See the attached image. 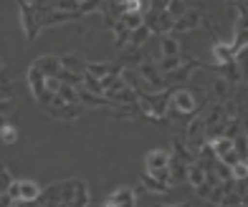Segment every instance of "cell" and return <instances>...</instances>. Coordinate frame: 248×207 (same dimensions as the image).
I'll return each instance as SVG.
<instances>
[{
	"label": "cell",
	"instance_id": "d590c367",
	"mask_svg": "<svg viewBox=\"0 0 248 207\" xmlns=\"http://www.w3.org/2000/svg\"><path fill=\"white\" fill-rule=\"evenodd\" d=\"M218 205H220V207H241V205H246V200L238 197L233 190H228V192H223V197H220Z\"/></svg>",
	"mask_w": 248,
	"mask_h": 207
},
{
	"label": "cell",
	"instance_id": "7c38bea8",
	"mask_svg": "<svg viewBox=\"0 0 248 207\" xmlns=\"http://www.w3.org/2000/svg\"><path fill=\"white\" fill-rule=\"evenodd\" d=\"M76 99L81 101L86 109H89V106H107V109L114 106V104H111L104 94H92V91H86L84 86H78V89H76Z\"/></svg>",
	"mask_w": 248,
	"mask_h": 207
},
{
	"label": "cell",
	"instance_id": "f35d334b",
	"mask_svg": "<svg viewBox=\"0 0 248 207\" xmlns=\"http://www.w3.org/2000/svg\"><path fill=\"white\" fill-rule=\"evenodd\" d=\"M56 94H59L63 101H78V99H76V86H71V84H59Z\"/></svg>",
	"mask_w": 248,
	"mask_h": 207
},
{
	"label": "cell",
	"instance_id": "f546056e",
	"mask_svg": "<svg viewBox=\"0 0 248 207\" xmlns=\"http://www.w3.org/2000/svg\"><path fill=\"white\" fill-rule=\"evenodd\" d=\"M56 78H59L61 84H71V86H81V74H74V71H69V68H59V74H56Z\"/></svg>",
	"mask_w": 248,
	"mask_h": 207
},
{
	"label": "cell",
	"instance_id": "52a82bcc",
	"mask_svg": "<svg viewBox=\"0 0 248 207\" xmlns=\"http://www.w3.org/2000/svg\"><path fill=\"white\" fill-rule=\"evenodd\" d=\"M48 114V117H53V119H63V121H74V119H78L81 114L86 111V106L81 101H63L61 106H46L43 109Z\"/></svg>",
	"mask_w": 248,
	"mask_h": 207
},
{
	"label": "cell",
	"instance_id": "60d3db41",
	"mask_svg": "<svg viewBox=\"0 0 248 207\" xmlns=\"http://www.w3.org/2000/svg\"><path fill=\"white\" fill-rule=\"evenodd\" d=\"M218 159H220L223 164H228V167H233L235 162H246V159H241L238 154H235V149H228V152H225V154H220Z\"/></svg>",
	"mask_w": 248,
	"mask_h": 207
},
{
	"label": "cell",
	"instance_id": "277c9868",
	"mask_svg": "<svg viewBox=\"0 0 248 207\" xmlns=\"http://www.w3.org/2000/svg\"><path fill=\"white\" fill-rule=\"evenodd\" d=\"M198 68V61H185V63H180L177 68H172V71H167V74H162V81H165V89H180L183 84H187V78L193 76V71Z\"/></svg>",
	"mask_w": 248,
	"mask_h": 207
},
{
	"label": "cell",
	"instance_id": "d6a6232c",
	"mask_svg": "<svg viewBox=\"0 0 248 207\" xmlns=\"http://www.w3.org/2000/svg\"><path fill=\"white\" fill-rule=\"evenodd\" d=\"M185 179H187L190 185L195 187V185H200V182L205 179V169H202V167H198L195 162H193V164H187V175H185Z\"/></svg>",
	"mask_w": 248,
	"mask_h": 207
},
{
	"label": "cell",
	"instance_id": "1f68e13d",
	"mask_svg": "<svg viewBox=\"0 0 248 207\" xmlns=\"http://www.w3.org/2000/svg\"><path fill=\"white\" fill-rule=\"evenodd\" d=\"M233 149H235V154H238L241 159L248 157V136H246V132H238L233 136Z\"/></svg>",
	"mask_w": 248,
	"mask_h": 207
},
{
	"label": "cell",
	"instance_id": "8992f818",
	"mask_svg": "<svg viewBox=\"0 0 248 207\" xmlns=\"http://www.w3.org/2000/svg\"><path fill=\"white\" fill-rule=\"evenodd\" d=\"M170 106L175 111H180L183 117H195V111H198V101L195 96L190 94L187 89H172V94H170Z\"/></svg>",
	"mask_w": 248,
	"mask_h": 207
},
{
	"label": "cell",
	"instance_id": "7a4b0ae2",
	"mask_svg": "<svg viewBox=\"0 0 248 207\" xmlns=\"http://www.w3.org/2000/svg\"><path fill=\"white\" fill-rule=\"evenodd\" d=\"M74 187H76V179H61V182H53L46 190L38 192L36 202L38 205H71L74 200Z\"/></svg>",
	"mask_w": 248,
	"mask_h": 207
},
{
	"label": "cell",
	"instance_id": "3957f363",
	"mask_svg": "<svg viewBox=\"0 0 248 207\" xmlns=\"http://www.w3.org/2000/svg\"><path fill=\"white\" fill-rule=\"evenodd\" d=\"M142 23L147 26L152 33H170L172 30V23H175V18L167 13V10H144L142 13Z\"/></svg>",
	"mask_w": 248,
	"mask_h": 207
},
{
	"label": "cell",
	"instance_id": "30bf717a",
	"mask_svg": "<svg viewBox=\"0 0 248 207\" xmlns=\"http://www.w3.org/2000/svg\"><path fill=\"white\" fill-rule=\"evenodd\" d=\"M104 205H109V207H134L137 205V192L132 187H117L104 200Z\"/></svg>",
	"mask_w": 248,
	"mask_h": 207
},
{
	"label": "cell",
	"instance_id": "bcb514c9",
	"mask_svg": "<svg viewBox=\"0 0 248 207\" xmlns=\"http://www.w3.org/2000/svg\"><path fill=\"white\" fill-rule=\"evenodd\" d=\"M10 182H13V175L8 172V167H5V169H0V194H3V192L8 190Z\"/></svg>",
	"mask_w": 248,
	"mask_h": 207
},
{
	"label": "cell",
	"instance_id": "f907efd6",
	"mask_svg": "<svg viewBox=\"0 0 248 207\" xmlns=\"http://www.w3.org/2000/svg\"><path fill=\"white\" fill-rule=\"evenodd\" d=\"M187 3H190V0H187Z\"/></svg>",
	"mask_w": 248,
	"mask_h": 207
},
{
	"label": "cell",
	"instance_id": "c3c4849f",
	"mask_svg": "<svg viewBox=\"0 0 248 207\" xmlns=\"http://www.w3.org/2000/svg\"><path fill=\"white\" fill-rule=\"evenodd\" d=\"M5 124H8V119H5V117H0V129H3Z\"/></svg>",
	"mask_w": 248,
	"mask_h": 207
},
{
	"label": "cell",
	"instance_id": "681fc988",
	"mask_svg": "<svg viewBox=\"0 0 248 207\" xmlns=\"http://www.w3.org/2000/svg\"><path fill=\"white\" fill-rule=\"evenodd\" d=\"M0 68H3V59H0Z\"/></svg>",
	"mask_w": 248,
	"mask_h": 207
},
{
	"label": "cell",
	"instance_id": "9a60e30c",
	"mask_svg": "<svg viewBox=\"0 0 248 207\" xmlns=\"http://www.w3.org/2000/svg\"><path fill=\"white\" fill-rule=\"evenodd\" d=\"M33 66H36L43 76H56L61 68V59L59 56H38V59L33 61Z\"/></svg>",
	"mask_w": 248,
	"mask_h": 207
},
{
	"label": "cell",
	"instance_id": "4316f807",
	"mask_svg": "<svg viewBox=\"0 0 248 207\" xmlns=\"http://www.w3.org/2000/svg\"><path fill=\"white\" fill-rule=\"evenodd\" d=\"M155 63L160 68V74H167V71H172V68H177L183 63V53L180 56H160V61H155Z\"/></svg>",
	"mask_w": 248,
	"mask_h": 207
},
{
	"label": "cell",
	"instance_id": "7402d4cb",
	"mask_svg": "<svg viewBox=\"0 0 248 207\" xmlns=\"http://www.w3.org/2000/svg\"><path fill=\"white\" fill-rule=\"evenodd\" d=\"M18 185H20V202H36L38 192H41V187L33 179H18Z\"/></svg>",
	"mask_w": 248,
	"mask_h": 207
},
{
	"label": "cell",
	"instance_id": "e0dca14e",
	"mask_svg": "<svg viewBox=\"0 0 248 207\" xmlns=\"http://www.w3.org/2000/svg\"><path fill=\"white\" fill-rule=\"evenodd\" d=\"M167 162H170V152H165V149H150V152L144 154V169L167 167Z\"/></svg>",
	"mask_w": 248,
	"mask_h": 207
},
{
	"label": "cell",
	"instance_id": "6da1fadb",
	"mask_svg": "<svg viewBox=\"0 0 248 207\" xmlns=\"http://www.w3.org/2000/svg\"><path fill=\"white\" fill-rule=\"evenodd\" d=\"M170 89H160V91H144L137 89V104H140V111L150 119H165V111L170 106Z\"/></svg>",
	"mask_w": 248,
	"mask_h": 207
},
{
	"label": "cell",
	"instance_id": "d6986e66",
	"mask_svg": "<svg viewBox=\"0 0 248 207\" xmlns=\"http://www.w3.org/2000/svg\"><path fill=\"white\" fill-rule=\"evenodd\" d=\"M142 187H144V190H150V192H157V194H165V192H170V190H172V185H167V182L152 177L150 172H142Z\"/></svg>",
	"mask_w": 248,
	"mask_h": 207
},
{
	"label": "cell",
	"instance_id": "9c48e42d",
	"mask_svg": "<svg viewBox=\"0 0 248 207\" xmlns=\"http://www.w3.org/2000/svg\"><path fill=\"white\" fill-rule=\"evenodd\" d=\"M200 23H202V13H200V10H198V8H187L180 18H175L172 30H177V33H190V30L200 28Z\"/></svg>",
	"mask_w": 248,
	"mask_h": 207
},
{
	"label": "cell",
	"instance_id": "e575fe53",
	"mask_svg": "<svg viewBox=\"0 0 248 207\" xmlns=\"http://www.w3.org/2000/svg\"><path fill=\"white\" fill-rule=\"evenodd\" d=\"M104 0H78V13L81 15H89V13H99Z\"/></svg>",
	"mask_w": 248,
	"mask_h": 207
},
{
	"label": "cell",
	"instance_id": "484cf974",
	"mask_svg": "<svg viewBox=\"0 0 248 207\" xmlns=\"http://www.w3.org/2000/svg\"><path fill=\"white\" fill-rule=\"evenodd\" d=\"M150 36H152V30L142 23V26H137V28L129 30V41H127V43H129V45H140V48H142V45L150 41Z\"/></svg>",
	"mask_w": 248,
	"mask_h": 207
},
{
	"label": "cell",
	"instance_id": "83f0119b",
	"mask_svg": "<svg viewBox=\"0 0 248 207\" xmlns=\"http://www.w3.org/2000/svg\"><path fill=\"white\" fill-rule=\"evenodd\" d=\"M119 23H122V26H127V28L132 30V28L142 26V13H140V10H124V13L119 15Z\"/></svg>",
	"mask_w": 248,
	"mask_h": 207
},
{
	"label": "cell",
	"instance_id": "7bdbcfd3",
	"mask_svg": "<svg viewBox=\"0 0 248 207\" xmlns=\"http://www.w3.org/2000/svg\"><path fill=\"white\" fill-rule=\"evenodd\" d=\"M16 109V96H10V99H0V117H8L10 111Z\"/></svg>",
	"mask_w": 248,
	"mask_h": 207
},
{
	"label": "cell",
	"instance_id": "7dc6e473",
	"mask_svg": "<svg viewBox=\"0 0 248 207\" xmlns=\"http://www.w3.org/2000/svg\"><path fill=\"white\" fill-rule=\"evenodd\" d=\"M8 205H16V202H13V197H10L8 192H3L0 194V207H8Z\"/></svg>",
	"mask_w": 248,
	"mask_h": 207
},
{
	"label": "cell",
	"instance_id": "f1b7e54d",
	"mask_svg": "<svg viewBox=\"0 0 248 207\" xmlns=\"http://www.w3.org/2000/svg\"><path fill=\"white\" fill-rule=\"evenodd\" d=\"M111 30H114V45H117V51L124 48V45H127V41H129V28L122 26V23L117 20L114 26H111Z\"/></svg>",
	"mask_w": 248,
	"mask_h": 207
},
{
	"label": "cell",
	"instance_id": "8fae6325",
	"mask_svg": "<svg viewBox=\"0 0 248 207\" xmlns=\"http://www.w3.org/2000/svg\"><path fill=\"white\" fill-rule=\"evenodd\" d=\"M213 71H218V76H223L225 81H231L233 86L235 84H243V68L235 63V61H228V63H220V66H210Z\"/></svg>",
	"mask_w": 248,
	"mask_h": 207
},
{
	"label": "cell",
	"instance_id": "ab89813d",
	"mask_svg": "<svg viewBox=\"0 0 248 207\" xmlns=\"http://www.w3.org/2000/svg\"><path fill=\"white\" fill-rule=\"evenodd\" d=\"M233 192L238 194V197L246 200V194H248V182H246V177H238V179L233 177Z\"/></svg>",
	"mask_w": 248,
	"mask_h": 207
},
{
	"label": "cell",
	"instance_id": "ba28073f",
	"mask_svg": "<svg viewBox=\"0 0 248 207\" xmlns=\"http://www.w3.org/2000/svg\"><path fill=\"white\" fill-rule=\"evenodd\" d=\"M134 71H137L140 78H144V81L150 84L152 91H160L165 89V81H162V74H160V68H157V63L152 59H144L140 66H134Z\"/></svg>",
	"mask_w": 248,
	"mask_h": 207
},
{
	"label": "cell",
	"instance_id": "4dcf8cb0",
	"mask_svg": "<svg viewBox=\"0 0 248 207\" xmlns=\"http://www.w3.org/2000/svg\"><path fill=\"white\" fill-rule=\"evenodd\" d=\"M210 147H213V152H216L218 157L220 154H225V152H228V149H233V139H231V136H216V139H213V142H208Z\"/></svg>",
	"mask_w": 248,
	"mask_h": 207
},
{
	"label": "cell",
	"instance_id": "603a6c76",
	"mask_svg": "<svg viewBox=\"0 0 248 207\" xmlns=\"http://www.w3.org/2000/svg\"><path fill=\"white\" fill-rule=\"evenodd\" d=\"M28 86H31V91H33V96L41 94V91L46 89V76H43L33 63H31V68H28Z\"/></svg>",
	"mask_w": 248,
	"mask_h": 207
},
{
	"label": "cell",
	"instance_id": "d4e9b609",
	"mask_svg": "<svg viewBox=\"0 0 248 207\" xmlns=\"http://www.w3.org/2000/svg\"><path fill=\"white\" fill-rule=\"evenodd\" d=\"M16 96V84H13V76L10 71H5V66L0 68V99H10Z\"/></svg>",
	"mask_w": 248,
	"mask_h": 207
},
{
	"label": "cell",
	"instance_id": "5bb4252c",
	"mask_svg": "<svg viewBox=\"0 0 248 207\" xmlns=\"http://www.w3.org/2000/svg\"><path fill=\"white\" fill-rule=\"evenodd\" d=\"M119 61L122 66H127V68H134V66H140L144 61V53L140 45H124V48H119Z\"/></svg>",
	"mask_w": 248,
	"mask_h": 207
},
{
	"label": "cell",
	"instance_id": "44dd1931",
	"mask_svg": "<svg viewBox=\"0 0 248 207\" xmlns=\"http://www.w3.org/2000/svg\"><path fill=\"white\" fill-rule=\"evenodd\" d=\"M92 202L89 197V185L84 179H76V187H74V200H71V207H86Z\"/></svg>",
	"mask_w": 248,
	"mask_h": 207
},
{
	"label": "cell",
	"instance_id": "5b68a950",
	"mask_svg": "<svg viewBox=\"0 0 248 207\" xmlns=\"http://www.w3.org/2000/svg\"><path fill=\"white\" fill-rule=\"evenodd\" d=\"M18 13H20V26L26 30V38L36 41L38 33H41V23H38V15H36V10H33V5L26 3V0H18Z\"/></svg>",
	"mask_w": 248,
	"mask_h": 207
},
{
	"label": "cell",
	"instance_id": "836d02e7",
	"mask_svg": "<svg viewBox=\"0 0 248 207\" xmlns=\"http://www.w3.org/2000/svg\"><path fill=\"white\" fill-rule=\"evenodd\" d=\"M187 8H190L187 0H167V5H165V10H167V13H170L172 18H180Z\"/></svg>",
	"mask_w": 248,
	"mask_h": 207
},
{
	"label": "cell",
	"instance_id": "4fadbf2b",
	"mask_svg": "<svg viewBox=\"0 0 248 207\" xmlns=\"http://www.w3.org/2000/svg\"><path fill=\"white\" fill-rule=\"evenodd\" d=\"M175 159H180V162H185V164H193L195 162V152L185 144V136L183 134H177L175 139H172V152H170Z\"/></svg>",
	"mask_w": 248,
	"mask_h": 207
},
{
	"label": "cell",
	"instance_id": "f6af8a7d",
	"mask_svg": "<svg viewBox=\"0 0 248 207\" xmlns=\"http://www.w3.org/2000/svg\"><path fill=\"white\" fill-rule=\"evenodd\" d=\"M210 190H213V185H210V182H205V179H202L200 185H195V192H198V197H200V200H208Z\"/></svg>",
	"mask_w": 248,
	"mask_h": 207
},
{
	"label": "cell",
	"instance_id": "cb8c5ba5",
	"mask_svg": "<svg viewBox=\"0 0 248 207\" xmlns=\"http://www.w3.org/2000/svg\"><path fill=\"white\" fill-rule=\"evenodd\" d=\"M213 61H216V66L233 61V51H231V45H228V43H220V41L213 43Z\"/></svg>",
	"mask_w": 248,
	"mask_h": 207
},
{
	"label": "cell",
	"instance_id": "74e56055",
	"mask_svg": "<svg viewBox=\"0 0 248 207\" xmlns=\"http://www.w3.org/2000/svg\"><path fill=\"white\" fill-rule=\"evenodd\" d=\"M81 86H84L86 91H92V94H104V89H101L99 78H94L92 74H86V71H84V78H81Z\"/></svg>",
	"mask_w": 248,
	"mask_h": 207
},
{
	"label": "cell",
	"instance_id": "2e32d148",
	"mask_svg": "<svg viewBox=\"0 0 248 207\" xmlns=\"http://www.w3.org/2000/svg\"><path fill=\"white\" fill-rule=\"evenodd\" d=\"M231 96H233V84L225 81L223 76H218L216 81H213V86H210V99L213 101H225Z\"/></svg>",
	"mask_w": 248,
	"mask_h": 207
},
{
	"label": "cell",
	"instance_id": "ee69618b",
	"mask_svg": "<svg viewBox=\"0 0 248 207\" xmlns=\"http://www.w3.org/2000/svg\"><path fill=\"white\" fill-rule=\"evenodd\" d=\"M231 175L238 179V177H248V164L246 162H235L233 167H231Z\"/></svg>",
	"mask_w": 248,
	"mask_h": 207
},
{
	"label": "cell",
	"instance_id": "8d00e7d4",
	"mask_svg": "<svg viewBox=\"0 0 248 207\" xmlns=\"http://www.w3.org/2000/svg\"><path fill=\"white\" fill-rule=\"evenodd\" d=\"M0 142H3V144H8V147L18 142V129H16L13 124H5L3 129H0Z\"/></svg>",
	"mask_w": 248,
	"mask_h": 207
},
{
	"label": "cell",
	"instance_id": "ffe728a7",
	"mask_svg": "<svg viewBox=\"0 0 248 207\" xmlns=\"http://www.w3.org/2000/svg\"><path fill=\"white\" fill-rule=\"evenodd\" d=\"M180 53H183L180 41L175 36H170V33H162V38H160V56H180Z\"/></svg>",
	"mask_w": 248,
	"mask_h": 207
},
{
	"label": "cell",
	"instance_id": "ac0fdd59",
	"mask_svg": "<svg viewBox=\"0 0 248 207\" xmlns=\"http://www.w3.org/2000/svg\"><path fill=\"white\" fill-rule=\"evenodd\" d=\"M61 68H69V71L84 76V71H86V59H84L81 53H66V56H61Z\"/></svg>",
	"mask_w": 248,
	"mask_h": 207
},
{
	"label": "cell",
	"instance_id": "b9f144b4",
	"mask_svg": "<svg viewBox=\"0 0 248 207\" xmlns=\"http://www.w3.org/2000/svg\"><path fill=\"white\" fill-rule=\"evenodd\" d=\"M56 10H78V0H53Z\"/></svg>",
	"mask_w": 248,
	"mask_h": 207
}]
</instances>
